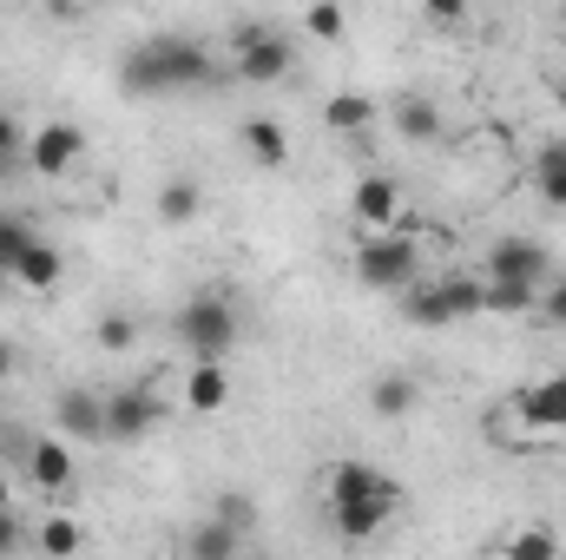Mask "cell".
Masks as SVG:
<instances>
[{
	"instance_id": "obj_1",
	"label": "cell",
	"mask_w": 566,
	"mask_h": 560,
	"mask_svg": "<svg viewBox=\"0 0 566 560\" xmlns=\"http://www.w3.org/2000/svg\"><path fill=\"white\" fill-rule=\"evenodd\" d=\"M218 66H211V53H205V40H185V33H158V40H139L133 53H126V66H119V86L126 93H185V86H205Z\"/></svg>"
},
{
	"instance_id": "obj_2",
	"label": "cell",
	"mask_w": 566,
	"mask_h": 560,
	"mask_svg": "<svg viewBox=\"0 0 566 560\" xmlns=\"http://www.w3.org/2000/svg\"><path fill=\"white\" fill-rule=\"evenodd\" d=\"M171 330H178V343H185L198 363H224V356L238 350V303L218 297V290H205V297H191V303L171 317Z\"/></svg>"
},
{
	"instance_id": "obj_3",
	"label": "cell",
	"mask_w": 566,
	"mask_h": 560,
	"mask_svg": "<svg viewBox=\"0 0 566 560\" xmlns=\"http://www.w3.org/2000/svg\"><path fill=\"white\" fill-rule=\"evenodd\" d=\"M356 278L369 283V290H409V283H422V251H416V238H402V231H376V238H363V251H356Z\"/></svg>"
},
{
	"instance_id": "obj_4",
	"label": "cell",
	"mask_w": 566,
	"mask_h": 560,
	"mask_svg": "<svg viewBox=\"0 0 566 560\" xmlns=\"http://www.w3.org/2000/svg\"><path fill=\"white\" fill-rule=\"evenodd\" d=\"M231 66H238V80H251V86H277L283 73H290V40H283L277 27H244V33L231 40Z\"/></svg>"
},
{
	"instance_id": "obj_5",
	"label": "cell",
	"mask_w": 566,
	"mask_h": 560,
	"mask_svg": "<svg viewBox=\"0 0 566 560\" xmlns=\"http://www.w3.org/2000/svg\"><path fill=\"white\" fill-rule=\"evenodd\" d=\"M488 283H534V290H547V251L534 238H494Z\"/></svg>"
},
{
	"instance_id": "obj_6",
	"label": "cell",
	"mask_w": 566,
	"mask_h": 560,
	"mask_svg": "<svg viewBox=\"0 0 566 560\" xmlns=\"http://www.w3.org/2000/svg\"><path fill=\"white\" fill-rule=\"evenodd\" d=\"M80 152H86V133L66 126V120H53V126H40V133L27 139V165H33L40 178H60V172H73Z\"/></svg>"
},
{
	"instance_id": "obj_7",
	"label": "cell",
	"mask_w": 566,
	"mask_h": 560,
	"mask_svg": "<svg viewBox=\"0 0 566 560\" xmlns=\"http://www.w3.org/2000/svg\"><path fill=\"white\" fill-rule=\"evenodd\" d=\"M165 422V403L158 396H145V390H119V396H106V435L113 442H139Z\"/></svg>"
},
{
	"instance_id": "obj_8",
	"label": "cell",
	"mask_w": 566,
	"mask_h": 560,
	"mask_svg": "<svg viewBox=\"0 0 566 560\" xmlns=\"http://www.w3.org/2000/svg\"><path fill=\"white\" fill-rule=\"evenodd\" d=\"M349 211H356L369 231H389V225L402 218V185H396L389 172H369V178H356V191H349Z\"/></svg>"
},
{
	"instance_id": "obj_9",
	"label": "cell",
	"mask_w": 566,
	"mask_h": 560,
	"mask_svg": "<svg viewBox=\"0 0 566 560\" xmlns=\"http://www.w3.org/2000/svg\"><path fill=\"white\" fill-rule=\"evenodd\" d=\"M396 508H402V495H376V501H329V528H336L343 541H369V535H382V528L396 521Z\"/></svg>"
},
{
	"instance_id": "obj_10",
	"label": "cell",
	"mask_w": 566,
	"mask_h": 560,
	"mask_svg": "<svg viewBox=\"0 0 566 560\" xmlns=\"http://www.w3.org/2000/svg\"><path fill=\"white\" fill-rule=\"evenodd\" d=\"M60 422V442H106V396H86V390H60L53 403Z\"/></svg>"
},
{
	"instance_id": "obj_11",
	"label": "cell",
	"mask_w": 566,
	"mask_h": 560,
	"mask_svg": "<svg viewBox=\"0 0 566 560\" xmlns=\"http://www.w3.org/2000/svg\"><path fill=\"white\" fill-rule=\"evenodd\" d=\"M27 475H33V488H46V495H66V488H73V448H66L60 435H40V442H27Z\"/></svg>"
},
{
	"instance_id": "obj_12",
	"label": "cell",
	"mask_w": 566,
	"mask_h": 560,
	"mask_svg": "<svg viewBox=\"0 0 566 560\" xmlns=\"http://www.w3.org/2000/svg\"><path fill=\"white\" fill-rule=\"evenodd\" d=\"M376 495H402L376 462H329V501H376Z\"/></svg>"
},
{
	"instance_id": "obj_13",
	"label": "cell",
	"mask_w": 566,
	"mask_h": 560,
	"mask_svg": "<svg viewBox=\"0 0 566 560\" xmlns=\"http://www.w3.org/2000/svg\"><path fill=\"white\" fill-rule=\"evenodd\" d=\"M185 409H191V416L231 409V370H224V363H191V376H185Z\"/></svg>"
},
{
	"instance_id": "obj_14",
	"label": "cell",
	"mask_w": 566,
	"mask_h": 560,
	"mask_svg": "<svg viewBox=\"0 0 566 560\" xmlns=\"http://www.w3.org/2000/svg\"><path fill=\"white\" fill-rule=\"evenodd\" d=\"M514 416L527 422V428H566V376H547V383H534V390L514 403Z\"/></svg>"
},
{
	"instance_id": "obj_15",
	"label": "cell",
	"mask_w": 566,
	"mask_h": 560,
	"mask_svg": "<svg viewBox=\"0 0 566 560\" xmlns=\"http://www.w3.org/2000/svg\"><path fill=\"white\" fill-rule=\"evenodd\" d=\"M185 554L191 560H244V535L211 515V521H198V528L185 535Z\"/></svg>"
},
{
	"instance_id": "obj_16",
	"label": "cell",
	"mask_w": 566,
	"mask_h": 560,
	"mask_svg": "<svg viewBox=\"0 0 566 560\" xmlns=\"http://www.w3.org/2000/svg\"><path fill=\"white\" fill-rule=\"evenodd\" d=\"M151 211H158V225H191L205 211V185L198 178H165L158 198H151Z\"/></svg>"
},
{
	"instance_id": "obj_17",
	"label": "cell",
	"mask_w": 566,
	"mask_h": 560,
	"mask_svg": "<svg viewBox=\"0 0 566 560\" xmlns=\"http://www.w3.org/2000/svg\"><path fill=\"white\" fill-rule=\"evenodd\" d=\"M389 120H396V133H402L409 145H434V139H441V106H428V100H416V93H409V100H396V106H389Z\"/></svg>"
},
{
	"instance_id": "obj_18",
	"label": "cell",
	"mask_w": 566,
	"mask_h": 560,
	"mask_svg": "<svg viewBox=\"0 0 566 560\" xmlns=\"http://www.w3.org/2000/svg\"><path fill=\"white\" fill-rule=\"evenodd\" d=\"M244 152H251L264 172H283V158H290V133H283L277 120H244Z\"/></svg>"
},
{
	"instance_id": "obj_19",
	"label": "cell",
	"mask_w": 566,
	"mask_h": 560,
	"mask_svg": "<svg viewBox=\"0 0 566 560\" xmlns=\"http://www.w3.org/2000/svg\"><path fill=\"white\" fill-rule=\"evenodd\" d=\"M323 126H329V133H369V126H376V100H369V93H336V100L323 106Z\"/></svg>"
},
{
	"instance_id": "obj_20",
	"label": "cell",
	"mask_w": 566,
	"mask_h": 560,
	"mask_svg": "<svg viewBox=\"0 0 566 560\" xmlns=\"http://www.w3.org/2000/svg\"><path fill=\"white\" fill-rule=\"evenodd\" d=\"M534 283H481V317H534Z\"/></svg>"
},
{
	"instance_id": "obj_21",
	"label": "cell",
	"mask_w": 566,
	"mask_h": 560,
	"mask_svg": "<svg viewBox=\"0 0 566 560\" xmlns=\"http://www.w3.org/2000/svg\"><path fill=\"white\" fill-rule=\"evenodd\" d=\"M402 317H409L416 330H441V323H448V297H441V278H434V283H409V290H402Z\"/></svg>"
},
{
	"instance_id": "obj_22",
	"label": "cell",
	"mask_w": 566,
	"mask_h": 560,
	"mask_svg": "<svg viewBox=\"0 0 566 560\" xmlns=\"http://www.w3.org/2000/svg\"><path fill=\"white\" fill-rule=\"evenodd\" d=\"M501 560H560V535H554L547 521H527V528H514V535H507Z\"/></svg>"
},
{
	"instance_id": "obj_23",
	"label": "cell",
	"mask_w": 566,
	"mask_h": 560,
	"mask_svg": "<svg viewBox=\"0 0 566 560\" xmlns=\"http://www.w3.org/2000/svg\"><path fill=\"white\" fill-rule=\"evenodd\" d=\"M369 409H376L382 422H409V409H416V383H409V376H376Z\"/></svg>"
},
{
	"instance_id": "obj_24",
	"label": "cell",
	"mask_w": 566,
	"mask_h": 560,
	"mask_svg": "<svg viewBox=\"0 0 566 560\" xmlns=\"http://www.w3.org/2000/svg\"><path fill=\"white\" fill-rule=\"evenodd\" d=\"M60 271H66V258H60V251H53L46 238H40V245H33V251H27L20 265H13V278L27 283V290H53V283H60Z\"/></svg>"
},
{
	"instance_id": "obj_25",
	"label": "cell",
	"mask_w": 566,
	"mask_h": 560,
	"mask_svg": "<svg viewBox=\"0 0 566 560\" xmlns=\"http://www.w3.org/2000/svg\"><path fill=\"white\" fill-rule=\"evenodd\" d=\"M40 245V231L20 218V211H0V278H13V265Z\"/></svg>"
},
{
	"instance_id": "obj_26",
	"label": "cell",
	"mask_w": 566,
	"mask_h": 560,
	"mask_svg": "<svg viewBox=\"0 0 566 560\" xmlns=\"http://www.w3.org/2000/svg\"><path fill=\"white\" fill-rule=\"evenodd\" d=\"M80 541H86V528H80L73 515L40 521V554H46V560H73V554H80Z\"/></svg>"
},
{
	"instance_id": "obj_27",
	"label": "cell",
	"mask_w": 566,
	"mask_h": 560,
	"mask_svg": "<svg viewBox=\"0 0 566 560\" xmlns=\"http://www.w3.org/2000/svg\"><path fill=\"white\" fill-rule=\"evenodd\" d=\"M534 185H541L547 211H566V145L541 152V165H534Z\"/></svg>"
},
{
	"instance_id": "obj_28",
	"label": "cell",
	"mask_w": 566,
	"mask_h": 560,
	"mask_svg": "<svg viewBox=\"0 0 566 560\" xmlns=\"http://www.w3.org/2000/svg\"><path fill=\"white\" fill-rule=\"evenodd\" d=\"M93 336H99V350H113V356H126V350L139 343V323H133L126 310H106V317L93 323Z\"/></svg>"
},
{
	"instance_id": "obj_29",
	"label": "cell",
	"mask_w": 566,
	"mask_h": 560,
	"mask_svg": "<svg viewBox=\"0 0 566 560\" xmlns=\"http://www.w3.org/2000/svg\"><path fill=\"white\" fill-rule=\"evenodd\" d=\"M441 297H448V323L481 317V278H441Z\"/></svg>"
},
{
	"instance_id": "obj_30",
	"label": "cell",
	"mask_w": 566,
	"mask_h": 560,
	"mask_svg": "<svg viewBox=\"0 0 566 560\" xmlns=\"http://www.w3.org/2000/svg\"><path fill=\"white\" fill-rule=\"evenodd\" d=\"M534 323H547V330H566V278H554L541 290V303H534Z\"/></svg>"
},
{
	"instance_id": "obj_31",
	"label": "cell",
	"mask_w": 566,
	"mask_h": 560,
	"mask_svg": "<svg viewBox=\"0 0 566 560\" xmlns=\"http://www.w3.org/2000/svg\"><path fill=\"white\" fill-rule=\"evenodd\" d=\"M303 27H310L316 40H343V33H349V13H343V7H310Z\"/></svg>"
},
{
	"instance_id": "obj_32",
	"label": "cell",
	"mask_w": 566,
	"mask_h": 560,
	"mask_svg": "<svg viewBox=\"0 0 566 560\" xmlns=\"http://www.w3.org/2000/svg\"><path fill=\"white\" fill-rule=\"evenodd\" d=\"M20 541H27V528H20V515L7 508V515H0V560H13V554H20Z\"/></svg>"
},
{
	"instance_id": "obj_33",
	"label": "cell",
	"mask_w": 566,
	"mask_h": 560,
	"mask_svg": "<svg viewBox=\"0 0 566 560\" xmlns=\"http://www.w3.org/2000/svg\"><path fill=\"white\" fill-rule=\"evenodd\" d=\"M13 152H20V120H13V113L0 106V172L13 165Z\"/></svg>"
},
{
	"instance_id": "obj_34",
	"label": "cell",
	"mask_w": 566,
	"mask_h": 560,
	"mask_svg": "<svg viewBox=\"0 0 566 560\" xmlns=\"http://www.w3.org/2000/svg\"><path fill=\"white\" fill-rule=\"evenodd\" d=\"M428 20H434V27H461L468 7H461V0H428Z\"/></svg>"
},
{
	"instance_id": "obj_35",
	"label": "cell",
	"mask_w": 566,
	"mask_h": 560,
	"mask_svg": "<svg viewBox=\"0 0 566 560\" xmlns=\"http://www.w3.org/2000/svg\"><path fill=\"white\" fill-rule=\"evenodd\" d=\"M13 370H20V350H13V343H7V336H0V383H7V376H13Z\"/></svg>"
},
{
	"instance_id": "obj_36",
	"label": "cell",
	"mask_w": 566,
	"mask_h": 560,
	"mask_svg": "<svg viewBox=\"0 0 566 560\" xmlns=\"http://www.w3.org/2000/svg\"><path fill=\"white\" fill-rule=\"evenodd\" d=\"M13 508V481H7V468H0V515Z\"/></svg>"
},
{
	"instance_id": "obj_37",
	"label": "cell",
	"mask_w": 566,
	"mask_h": 560,
	"mask_svg": "<svg viewBox=\"0 0 566 560\" xmlns=\"http://www.w3.org/2000/svg\"><path fill=\"white\" fill-rule=\"evenodd\" d=\"M0 297H7V290H0Z\"/></svg>"
}]
</instances>
